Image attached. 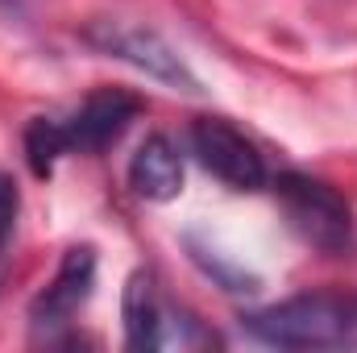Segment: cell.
Segmentation results:
<instances>
[{
	"instance_id": "ba28073f",
	"label": "cell",
	"mask_w": 357,
	"mask_h": 353,
	"mask_svg": "<svg viewBox=\"0 0 357 353\" xmlns=\"http://www.w3.org/2000/svg\"><path fill=\"white\" fill-rule=\"evenodd\" d=\"M125 345L129 350H162V320L167 303L154 291V278L146 270H133L125 283Z\"/></svg>"
},
{
	"instance_id": "52a82bcc",
	"label": "cell",
	"mask_w": 357,
	"mask_h": 353,
	"mask_svg": "<svg viewBox=\"0 0 357 353\" xmlns=\"http://www.w3.org/2000/svg\"><path fill=\"white\" fill-rule=\"evenodd\" d=\"M129 187L142 200H175L183 191V158H178L175 142L162 133H150L137 154L129 158Z\"/></svg>"
},
{
	"instance_id": "9c48e42d",
	"label": "cell",
	"mask_w": 357,
	"mask_h": 353,
	"mask_svg": "<svg viewBox=\"0 0 357 353\" xmlns=\"http://www.w3.org/2000/svg\"><path fill=\"white\" fill-rule=\"evenodd\" d=\"M63 154H71L67 125L54 121V117H33V121L25 125V158H29V171L38 179H46Z\"/></svg>"
},
{
	"instance_id": "30bf717a",
	"label": "cell",
	"mask_w": 357,
	"mask_h": 353,
	"mask_svg": "<svg viewBox=\"0 0 357 353\" xmlns=\"http://www.w3.org/2000/svg\"><path fill=\"white\" fill-rule=\"evenodd\" d=\"M17 208H21V191H17V179L8 171H0V258H4V246H8V233L17 225Z\"/></svg>"
},
{
	"instance_id": "277c9868",
	"label": "cell",
	"mask_w": 357,
	"mask_h": 353,
	"mask_svg": "<svg viewBox=\"0 0 357 353\" xmlns=\"http://www.w3.org/2000/svg\"><path fill=\"white\" fill-rule=\"evenodd\" d=\"M191 150L204 163V171H212L220 183H229L237 191L266 187V163H262L258 146L241 129H233L229 121H220V117L191 121Z\"/></svg>"
},
{
	"instance_id": "6da1fadb",
	"label": "cell",
	"mask_w": 357,
	"mask_h": 353,
	"mask_svg": "<svg viewBox=\"0 0 357 353\" xmlns=\"http://www.w3.org/2000/svg\"><path fill=\"white\" fill-rule=\"evenodd\" d=\"M241 329L274 350H357V291H307L241 316Z\"/></svg>"
},
{
	"instance_id": "3957f363",
	"label": "cell",
	"mask_w": 357,
	"mask_h": 353,
	"mask_svg": "<svg viewBox=\"0 0 357 353\" xmlns=\"http://www.w3.org/2000/svg\"><path fill=\"white\" fill-rule=\"evenodd\" d=\"M84 42L96 46L100 54L108 59H121L137 71H146L150 80L167 84L175 91H187V96H199V80L191 75V67L178 59V50L154 29L146 25H129V21H112V17H100L84 29Z\"/></svg>"
},
{
	"instance_id": "8992f818",
	"label": "cell",
	"mask_w": 357,
	"mask_h": 353,
	"mask_svg": "<svg viewBox=\"0 0 357 353\" xmlns=\"http://www.w3.org/2000/svg\"><path fill=\"white\" fill-rule=\"evenodd\" d=\"M137 112H142V100L133 91L100 88L71 112V121H63L67 125V142L79 154H100L137 121Z\"/></svg>"
},
{
	"instance_id": "7a4b0ae2",
	"label": "cell",
	"mask_w": 357,
	"mask_h": 353,
	"mask_svg": "<svg viewBox=\"0 0 357 353\" xmlns=\"http://www.w3.org/2000/svg\"><path fill=\"white\" fill-rule=\"evenodd\" d=\"M274 195L291 220V229L324 250V254H341L354 237V212H349V200L328 187L324 179H312V175H299V171H282L274 179Z\"/></svg>"
},
{
	"instance_id": "5b68a950",
	"label": "cell",
	"mask_w": 357,
	"mask_h": 353,
	"mask_svg": "<svg viewBox=\"0 0 357 353\" xmlns=\"http://www.w3.org/2000/svg\"><path fill=\"white\" fill-rule=\"evenodd\" d=\"M91 287H96V250L91 246H71L63 254V262L54 270V278L46 283V291L33 295L29 303V324L38 333H59L67 329L79 308L91 299Z\"/></svg>"
}]
</instances>
